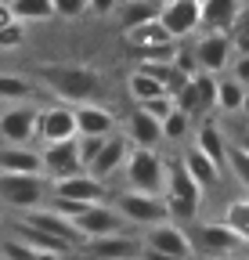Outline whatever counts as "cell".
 Here are the masks:
<instances>
[{"label": "cell", "mask_w": 249, "mask_h": 260, "mask_svg": "<svg viewBox=\"0 0 249 260\" xmlns=\"http://www.w3.org/2000/svg\"><path fill=\"white\" fill-rule=\"evenodd\" d=\"M37 138L44 145L76 138V116H73V109L69 105H47V109H40L37 112Z\"/></svg>", "instance_id": "obj_12"}, {"label": "cell", "mask_w": 249, "mask_h": 260, "mask_svg": "<svg viewBox=\"0 0 249 260\" xmlns=\"http://www.w3.org/2000/svg\"><path fill=\"white\" fill-rule=\"evenodd\" d=\"M11 4V11H15V18L25 25V22H47V18H54V4L51 0H8Z\"/></svg>", "instance_id": "obj_28"}, {"label": "cell", "mask_w": 249, "mask_h": 260, "mask_svg": "<svg viewBox=\"0 0 249 260\" xmlns=\"http://www.w3.org/2000/svg\"><path fill=\"white\" fill-rule=\"evenodd\" d=\"M238 4H242V8H249V0H238Z\"/></svg>", "instance_id": "obj_48"}, {"label": "cell", "mask_w": 249, "mask_h": 260, "mask_svg": "<svg viewBox=\"0 0 249 260\" xmlns=\"http://www.w3.org/2000/svg\"><path fill=\"white\" fill-rule=\"evenodd\" d=\"M238 11H242L238 0H199V29L231 32Z\"/></svg>", "instance_id": "obj_18"}, {"label": "cell", "mask_w": 249, "mask_h": 260, "mask_svg": "<svg viewBox=\"0 0 249 260\" xmlns=\"http://www.w3.org/2000/svg\"><path fill=\"white\" fill-rule=\"evenodd\" d=\"M0 174H44L40 152L29 145H8L0 148Z\"/></svg>", "instance_id": "obj_20"}, {"label": "cell", "mask_w": 249, "mask_h": 260, "mask_svg": "<svg viewBox=\"0 0 249 260\" xmlns=\"http://www.w3.org/2000/svg\"><path fill=\"white\" fill-rule=\"evenodd\" d=\"M40 167H44V177L47 181H61V177H73V174L87 170L83 162H80V152H76V138L44 145L40 148Z\"/></svg>", "instance_id": "obj_7"}, {"label": "cell", "mask_w": 249, "mask_h": 260, "mask_svg": "<svg viewBox=\"0 0 249 260\" xmlns=\"http://www.w3.org/2000/svg\"><path fill=\"white\" fill-rule=\"evenodd\" d=\"M231 51L235 54H249V32H231Z\"/></svg>", "instance_id": "obj_41"}, {"label": "cell", "mask_w": 249, "mask_h": 260, "mask_svg": "<svg viewBox=\"0 0 249 260\" xmlns=\"http://www.w3.org/2000/svg\"><path fill=\"white\" fill-rule=\"evenodd\" d=\"M137 260H177V256L159 253V249H152V246H141V249H137Z\"/></svg>", "instance_id": "obj_42"}, {"label": "cell", "mask_w": 249, "mask_h": 260, "mask_svg": "<svg viewBox=\"0 0 249 260\" xmlns=\"http://www.w3.org/2000/svg\"><path fill=\"white\" fill-rule=\"evenodd\" d=\"M51 195H61V199H73V203H105V181H98L94 174H73V177H61V181H51Z\"/></svg>", "instance_id": "obj_11"}, {"label": "cell", "mask_w": 249, "mask_h": 260, "mask_svg": "<svg viewBox=\"0 0 249 260\" xmlns=\"http://www.w3.org/2000/svg\"><path fill=\"white\" fill-rule=\"evenodd\" d=\"M29 260H61L58 253H47V249H33V256H29Z\"/></svg>", "instance_id": "obj_45"}, {"label": "cell", "mask_w": 249, "mask_h": 260, "mask_svg": "<svg viewBox=\"0 0 249 260\" xmlns=\"http://www.w3.org/2000/svg\"><path fill=\"white\" fill-rule=\"evenodd\" d=\"M127 138H130V145H141V148H155L163 141V123L159 119H152L148 112H134L130 116V126H127Z\"/></svg>", "instance_id": "obj_22"}, {"label": "cell", "mask_w": 249, "mask_h": 260, "mask_svg": "<svg viewBox=\"0 0 249 260\" xmlns=\"http://www.w3.org/2000/svg\"><path fill=\"white\" fill-rule=\"evenodd\" d=\"M127 87H130V98H134V102H145V98H159V94H166V87H163L159 80H155L152 73H145L141 65L130 73Z\"/></svg>", "instance_id": "obj_29"}, {"label": "cell", "mask_w": 249, "mask_h": 260, "mask_svg": "<svg viewBox=\"0 0 249 260\" xmlns=\"http://www.w3.org/2000/svg\"><path fill=\"white\" fill-rule=\"evenodd\" d=\"M127 152H130V138H127V134H116V130H112V134L105 138V145H101V152L87 162V174H94L98 181H109L112 174L123 170Z\"/></svg>", "instance_id": "obj_14"}, {"label": "cell", "mask_w": 249, "mask_h": 260, "mask_svg": "<svg viewBox=\"0 0 249 260\" xmlns=\"http://www.w3.org/2000/svg\"><path fill=\"white\" fill-rule=\"evenodd\" d=\"M235 145H238V148H242V152H249V134H242V138H238V141H235Z\"/></svg>", "instance_id": "obj_47"}, {"label": "cell", "mask_w": 249, "mask_h": 260, "mask_svg": "<svg viewBox=\"0 0 249 260\" xmlns=\"http://www.w3.org/2000/svg\"><path fill=\"white\" fill-rule=\"evenodd\" d=\"M231 80L235 83H242L245 90H249V54H231Z\"/></svg>", "instance_id": "obj_38"}, {"label": "cell", "mask_w": 249, "mask_h": 260, "mask_svg": "<svg viewBox=\"0 0 249 260\" xmlns=\"http://www.w3.org/2000/svg\"><path fill=\"white\" fill-rule=\"evenodd\" d=\"M40 83L61 98L65 105H80V102H94L101 90V73L90 65H40L37 69Z\"/></svg>", "instance_id": "obj_1"}, {"label": "cell", "mask_w": 249, "mask_h": 260, "mask_svg": "<svg viewBox=\"0 0 249 260\" xmlns=\"http://www.w3.org/2000/svg\"><path fill=\"white\" fill-rule=\"evenodd\" d=\"M73 116H76V134H112L116 130V116L94 102H80Z\"/></svg>", "instance_id": "obj_19"}, {"label": "cell", "mask_w": 249, "mask_h": 260, "mask_svg": "<svg viewBox=\"0 0 249 260\" xmlns=\"http://www.w3.org/2000/svg\"><path fill=\"white\" fill-rule=\"evenodd\" d=\"M217 260H235V256H217Z\"/></svg>", "instance_id": "obj_49"}, {"label": "cell", "mask_w": 249, "mask_h": 260, "mask_svg": "<svg viewBox=\"0 0 249 260\" xmlns=\"http://www.w3.org/2000/svg\"><path fill=\"white\" fill-rule=\"evenodd\" d=\"M15 235H18L22 242H29L33 249H47V253H58V256H65V253H73V246H69V242H61V239H54V235L40 232V228H33V224H25V220H15Z\"/></svg>", "instance_id": "obj_24"}, {"label": "cell", "mask_w": 249, "mask_h": 260, "mask_svg": "<svg viewBox=\"0 0 249 260\" xmlns=\"http://www.w3.org/2000/svg\"><path fill=\"white\" fill-rule=\"evenodd\" d=\"M173 65H177V69H181L184 76H188V80L199 73V65H195V54H192V51H181V47H177V54H173Z\"/></svg>", "instance_id": "obj_39"}, {"label": "cell", "mask_w": 249, "mask_h": 260, "mask_svg": "<svg viewBox=\"0 0 249 260\" xmlns=\"http://www.w3.org/2000/svg\"><path fill=\"white\" fill-rule=\"evenodd\" d=\"M51 184L44 174H0V203L8 210H37L47 203Z\"/></svg>", "instance_id": "obj_4"}, {"label": "cell", "mask_w": 249, "mask_h": 260, "mask_svg": "<svg viewBox=\"0 0 249 260\" xmlns=\"http://www.w3.org/2000/svg\"><path fill=\"white\" fill-rule=\"evenodd\" d=\"M22 220L25 224H33V228H40V232H47V235H54V239H61V242H69L73 249H80L87 239L80 235V228L69 220V217H61V213H54L51 206H37V210H25L22 213Z\"/></svg>", "instance_id": "obj_10"}, {"label": "cell", "mask_w": 249, "mask_h": 260, "mask_svg": "<svg viewBox=\"0 0 249 260\" xmlns=\"http://www.w3.org/2000/svg\"><path fill=\"white\" fill-rule=\"evenodd\" d=\"M58 18H80L87 11V0H51Z\"/></svg>", "instance_id": "obj_37"}, {"label": "cell", "mask_w": 249, "mask_h": 260, "mask_svg": "<svg viewBox=\"0 0 249 260\" xmlns=\"http://www.w3.org/2000/svg\"><path fill=\"white\" fill-rule=\"evenodd\" d=\"M119 8V0H87V11H94V15H112Z\"/></svg>", "instance_id": "obj_40"}, {"label": "cell", "mask_w": 249, "mask_h": 260, "mask_svg": "<svg viewBox=\"0 0 249 260\" xmlns=\"http://www.w3.org/2000/svg\"><path fill=\"white\" fill-rule=\"evenodd\" d=\"M123 177H127V188H130V191L163 195V184H166V162L159 159V152H155V148L130 145L127 162H123Z\"/></svg>", "instance_id": "obj_3"}, {"label": "cell", "mask_w": 249, "mask_h": 260, "mask_svg": "<svg viewBox=\"0 0 249 260\" xmlns=\"http://www.w3.org/2000/svg\"><path fill=\"white\" fill-rule=\"evenodd\" d=\"M155 18L163 22V29L173 40H184L199 29V0H170V4L159 8Z\"/></svg>", "instance_id": "obj_13"}, {"label": "cell", "mask_w": 249, "mask_h": 260, "mask_svg": "<svg viewBox=\"0 0 249 260\" xmlns=\"http://www.w3.org/2000/svg\"><path fill=\"white\" fill-rule=\"evenodd\" d=\"M87 253L94 256V260H134L141 242L127 232H112V235H98V239H87L83 242Z\"/></svg>", "instance_id": "obj_16"}, {"label": "cell", "mask_w": 249, "mask_h": 260, "mask_svg": "<svg viewBox=\"0 0 249 260\" xmlns=\"http://www.w3.org/2000/svg\"><path fill=\"white\" fill-rule=\"evenodd\" d=\"M116 11H119V25H123V29L141 25V22H148V18L159 15V8H155L152 0H123Z\"/></svg>", "instance_id": "obj_27"}, {"label": "cell", "mask_w": 249, "mask_h": 260, "mask_svg": "<svg viewBox=\"0 0 249 260\" xmlns=\"http://www.w3.org/2000/svg\"><path fill=\"white\" fill-rule=\"evenodd\" d=\"M224 224L231 228L242 242H249V199H235V203L224 210Z\"/></svg>", "instance_id": "obj_30"}, {"label": "cell", "mask_w": 249, "mask_h": 260, "mask_svg": "<svg viewBox=\"0 0 249 260\" xmlns=\"http://www.w3.org/2000/svg\"><path fill=\"white\" fill-rule=\"evenodd\" d=\"M73 224L80 228V235H83V239L112 235V232H123V228H127V220H123V217L116 213V206H101V203L87 206V210H83V213H80Z\"/></svg>", "instance_id": "obj_15"}, {"label": "cell", "mask_w": 249, "mask_h": 260, "mask_svg": "<svg viewBox=\"0 0 249 260\" xmlns=\"http://www.w3.org/2000/svg\"><path fill=\"white\" fill-rule=\"evenodd\" d=\"M141 246H152V249H159V253H170L177 260H184L192 253V239L188 232L177 224V220H159V224H148V232H145V242Z\"/></svg>", "instance_id": "obj_9"}, {"label": "cell", "mask_w": 249, "mask_h": 260, "mask_svg": "<svg viewBox=\"0 0 249 260\" xmlns=\"http://www.w3.org/2000/svg\"><path fill=\"white\" fill-rule=\"evenodd\" d=\"M231 32H249V8H242V11L235 15V25H231Z\"/></svg>", "instance_id": "obj_43"}, {"label": "cell", "mask_w": 249, "mask_h": 260, "mask_svg": "<svg viewBox=\"0 0 249 260\" xmlns=\"http://www.w3.org/2000/svg\"><path fill=\"white\" fill-rule=\"evenodd\" d=\"M116 213L127 220V224H159L166 220V203H163V195H152V191H123L119 199H116Z\"/></svg>", "instance_id": "obj_5"}, {"label": "cell", "mask_w": 249, "mask_h": 260, "mask_svg": "<svg viewBox=\"0 0 249 260\" xmlns=\"http://www.w3.org/2000/svg\"><path fill=\"white\" fill-rule=\"evenodd\" d=\"M188 126H192V116H188V112H181V109L173 105V112L163 119V138H170V141H181L184 134H188Z\"/></svg>", "instance_id": "obj_32"}, {"label": "cell", "mask_w": 249, "mask_h": 260, "mask_svg": "<svg viewBox=\"0 0 249 260\" xmlns=\"http://www.w3.org/2000/svg\"><path fill=\"white\" fill-rule=\"evenodd\" d=\"M137 109H141V112H148L152 119H159V123H163V119L173 112V98H170V94H159V98H145V102H137Z\"/></svg>", "instance_id": "obj_34"}, {"label": "cell", "mask_w": 249, "mask_h": 260, "mask_svg": "<svg viewBox=\"0 0 249 260\" xmlns=\"http://www.w3.org/2000/svg\"><path fill=\"white\" fill-rule=\"evenodd\" d=\"M181 162H184V170H188L202 188H213V184H217V177H221V167H217V162H213L206 152H199L195 145L181 155Z\"/></svg>", "instance_id": "obj_23"}, {"label": "cell", "mask_w": 249, "mask_h": 260, "mask_svg": "<svg viewBox=\"0 0 249 260\" xmlns=\"http://www.w3.org/2000/svg\"><path fill=\"white\" fill-rule=\"evenodd\" d=\"M29 256H33V246L22 242L18 235H15V239H8L4 246H0V260H29Z\"/></svg>", "instance_id": "obj_35"}, {"label": "cell", "mask_w": 249, "mask_h": 260, "mask_svg": "<svg viewBox=\"0 0 249 260\" xmlns=\"http://www.w3.org/2000/svg\"><path fill=\"white\" fill-rule=\"evenodd\" d=\"M238 112H242V116H249V90L242 94V105H238Z\"/></svg>", "instance_id": "obj_46"}, {"label": "cell", "mask_w": 249, "mask_h": 260, "mask_svg": "<svg viewBox=\"0 0 249 260\" xmlns=\"http://www.w3.org/2000/svg\"><path fill=\"white\" fill-rule=\"evenodd\" d=\"M195 148H199V152H206V155L217 162V167H224V162H228V145H224V134H221V126H217L213 119L199 126V134H195Z\"/></svg>", "instance_id": "obj_25"}, {"label": "cell", "mask_w": 249, "mask_h": 260, "mask_svg": "<svg viewBox=\"0 0 249 260\" xmlns=\"http://www.w3.org/2000/svg\"><path fill=\"white\" fill-rule=\"evenodd\" d=\"M37 94L33 80L29 76H18V73H0V102H29Z\"/></svg>", "instance_id": "obj_26"}, {"label": "cell", "mask_w": 249, "mask_h": 260, "mask_svg": "<svg viewBox=\"0 0 249 260\" xmlns=\"http://www.w3.org/2000/svg\"><path fill=\"white\" fill-rule=\"evenodd\" d=\"M202 184L184 170V162H166V184H163V203L170 220H195L199 206H202Z\"/></svg>", "instance_id": "obj_2"}, {"label": "cell", "mask_w": 249, "mask_h": 260, "mask_svg": "<svg viewBox=\"0 0 249 260\" xmlns=\"http://www.w3.org/2000/svg\"><path fill=\"white\" fill-rule=\"evenodd\" d=\"M228 167H231V174L242 181V188L249 191V152H242L238 145H228Z\"/></svg>", "instance_id": "obj_33"}, {"label": "cell", "mask_w": 249, "mask_h": 260, "mask_svg": "<svg viewBox=\"0 0 249 260\" xmlns=\"http://www.w3.org/2000/svg\"><path fill=\"white\" fill-rule=\"evenodd\" d=\"M123 37H127V44L141 54V51H152V47H163V44H173V37L163 29L159 18H148L141 25H130V29H123Z\"/></svg>", "instance_id": "obj_21"}, {"label": "cell", "mask_w": 249, "mask_h": 260, "mask_svg": "<svg viewBox=\"0 0 249 260\" xmlns=\"http://www.w3.org/2000/svg\"><path fill=\"white\" fill-rule=\"evenodd\" d=\"M22 44H25V29H22V22H11V25L0 29V51H15V47H22Z\"/></svg>", "instance_id": "obj_36"}, {"label": "cell", "mask_w": 249, "mask_h": 260, "mask_svg": "<svg viewBox=\"0 0 249 260\" xmlns=\"http://www.w3.org/2000/svg\"><path fill=\"white\" fill-rule=\"evenodd\" d=\"M242 94H245V87L235 83L231 76L228 80H217V109H221V112H238Z\"/></svg>", "instance_id": "obj_31"}, {"label": "cell", "mask_w": 249, "mask_h": 260, "mask_svg": "<svg viewBox=\"0 0 249 260\" xmlns=\"http://www.w3.org/2000/svg\"><path fill=\"white\" fill-rule=\"evenodd\" d=\"M11 22H18V18H15V11H11V4H8V0H0V29L11 25Z\"/></svg>", "instance_id": "obj_44"}, {"label": "cell", "mask_w": 249, "mask_h": 260, "mask_svg": "<svg viewBox=\"0 0 249 260\" xmlns=\"http://www.w3.org/2000/svg\"><path fill=\"white\" fill-rule=\"evenodd\" d=\"M134 260H137V256H134Z\"/></svg>", "instance_id": "obj_50"}, {"label": "cell", "mask_w": 249, "mask_h": 260, "mask_svg": "<svg viewBox=\"0 0 249 260\" xmlns=\"http://www.w3.org/2000/svg\"><path fill=\"white\" fill-rule=\"evenodd\" d=\"M195 65H199V73H224L228 69V61H231V32H217V29H206L199 44H195Z\"/></svg>", "instance_id": "obj_8"}, {"label": "cell", "mask_w": 249, "mask_h": 260, "mask_svg": "<svg viewBox=\"0 0 249 260\" xmlns=\"http://www.w3.org/2000/svg\"><path fill=\"white\" fill-rule=\"evenodd\" d=\"M37 105L29 102H11L0 112V138L8 145H29L37 138Z\"/></svg>", "instance_id": "obj_6"}, {"label": "cell", "mask_w": 249, "mask_h": 260, "mask_svg": "<svg viewBox=\"0 0 249 260\" xmlns=\"http://www.w3.org/2000/svg\"><path fill=\"white\" fill-rule=\"evenodd\" d=\"M195 242H199V249H206V253H213V256H228V253H235L238 246H242V239L231 232V228L221 220H209V224H199L195 228Z\"/></svg>", "instance_id": "obj_17"}]
</instances>
